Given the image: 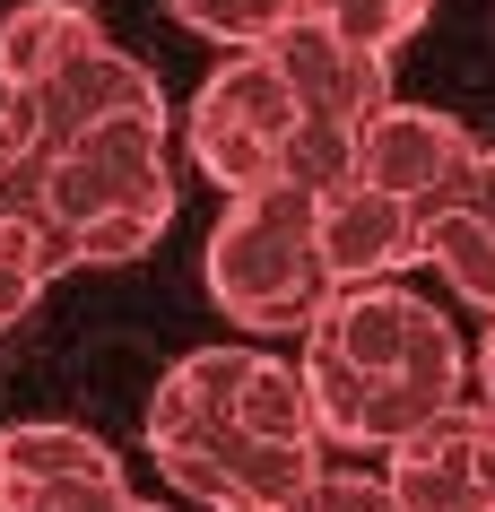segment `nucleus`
Returning <instances> with one entry per match:
<instances>
[{
    "label": "nucleus",
    "instance_id": "nucleus-1",
    "mask_svg": "<svg viewBox=\"0 0 495 512\" xmlns=\"http://www.w3.org/2000/svg\"><path fill=\"white\" fill-rule=\"evenodd\" d=\"M296 339H304L296 382L322 443L391 452L400 434H417L426 417L469 400V356L452 339V322L426 296H409L400 278L391 287H339Z\"/></svg>",
    "mask_w": 495,
    "mask_h": 512
},
{
    "label": "nucleus",
    "instance_id": "nucleus-2",
    "mask_svg": "<svg viewBox=\"0 0 495 512\" xmlns=\"http://www.w3.org/2000/svg\"><path fill=\"white\" fill-rule=\"evenodd\" d=\"M35 217L70 243V261H139L174 226L165 113H122L35 165Z\"/></svg>",
    "mask_w": 495,
    "mask_h": 512
},
{
    "label": "nucleus",
    "instance_id": "nucleus-3",
    "mask_svg": "<svg viewBox=\"0 0 495 512\" xmlns=\"http://www.w3.org/2000/svg\"><path fill=\"white\" fill-rule=\"evenodd\" d=\"M200 278L218 313H235L244 330H304L330 304L322 252H313V191H244L226 200V217L209 226V252H200Z\"/></svg>",
    "mask_w": 495,
    "mask_h": 512
},
{
    "label": "nucleus",
    "instance_id": "nucleus-4",
    "mask_svg": "<svg viewBox=\"0 0 495 512\" xmlns=\"http://www.w3.org/2000/svg\"><path fill=\"white\" fill-rule=\"evenodd\" d=\"M304 113L287 96V79L270 70V53L252 44V53H226L192 96V157L200 174L226 191V200H244V191H270L278 183V139L296 131Z\"/></svg>",
    "mask_w": 495,
    "mask_h": 512
},
{
    "label": "nucleus",
    "instance_id": "nucleus-5",
    "mask_svg": "<svg viewBox=\"0 0 495 512\" xmlns=\"http://www.w3.org/2000/svg\"><path fill=\"white\" fill-rule=\"evenodd\" d=\"M165 486H183L209 512H287L322 469V443H252L235 426H183V434H148Z\"/></svg>",
    "mask_w": 495,
    "mask_h": 512
},
{
    "label": "nucleus",
    "instance_id": "nucleus-6",
    "mask_svg": "<svg viewBox=\"0 0 495 512\" xmlns=\"http://www.w3.org/2000/svg\"><path fill=\"white\" fill-rule=\"evenodd\" d=\"M478 165V139H469V122H452V113L435 105H400L391 96L383 113H365L357 131H348V174H357L365 191H383V200H400V209H443L452 191H461V174Z\"/></svg>",
    "mask_w": 495,
    "mask_h": 512
},
{
    "label": "nucleus",
    "instance_id": "nucleus-7",
    "mask_svg": "<svg viewBox=\"0 0 495 512\" xmlns=\"http://www.w3.org/2000/svg\"><path fill=\"white\" fill-rule=\"evenodd\" d=\"M18 131H27V157L44 165V157H61L70 139H87L96 122H122V113H165V96H157V70L139 53H122L113 35H96L79 61H61L53 79L35 87V96H18Z\"/></svg>",
    "mask_w": 495,
    "mask_h": 512
},
{
    "label": "nucleus",
    "instance_id": "nucleus-8",
    "mask_svg": "<svg viewBox=\"0 0 495 512\" xmlns=\"http://www.w3.org/2000/svg\"><path fill=\"white\" fill-rule=\"evenodd\" d=\"M391 512H495V426L478 408H443L417 434H400L383 460Z\"/></svg>",
    "mask_w": 495,
    "mask_h": 512
},
{
    "label": "nucleus",
    "instance_id": "nucleus-9",
    "mask_svg": "<svg viewBox=\"0 0 495 512\" xmlns=\"http://www.w3.org/2000/svg\"><path fill=\"white\" fill-rule=\"evenodd\" d=\"M313 252H322L330 296L339 287H391L400 270H417V209H400L348 174L313 200Z\"/></svg>",
    "mask_w": 495,
    "mask_h": 512
},
{
    "label": "nucleus",
    "instance_id": "nucleus-10",
    "mask_svg": "<svg viewBox=\"0 0 495 512\" xmlns=\"http://www.w3.org/2000/svg\"><path fill=\"white\" fill-rule=\"evenodd\" d=\"M261 53H270V70L287 79V96H296L304 122L357 131L365 113L391 105V61L357 53V44H339V35H322V27H304V18H287Z\"/></svg>",
    "mask_w": 495,
    "mask_h": 512
},
{
    "label": "nucleus",
    "instance_id": "nucleus-11",
    "mask_svg": "<svg viewBox=\"0 0 495 512\" xmlns=\"http://www.w3.org/2000/svg\"><path fill=\"white\" fill-rule=\"evenodd\" d=\"M87 486H122V460L87 426L35 417V426L0 434V512H44L61 495H87Z\"/></svg>",
    "mask_w": 495,
    "mask_h": 512
},
{
    "label": "nucleus",
    "instance_id": "nucleus-12",
    "mask_svg": "<svg viewBox=\"0 0 495 512\" xmlns=\"http://www.w3.org/2000/svg\"><path fill=\"white\" fill-rule=\"evenodd\" d=\"M96 18H87L79 0H18L9 18H0V105H18L35 87L53 79L61 61H79L96 44Z\"/></svg>",
    "mask_w": 495,
    "mask_h": 512
},
{
    "label": "nucleus",
    "instance_id": "nucleus-13",
    "mask_svg": "<svg viewBox=\"0 0 495 512\" xmlns=\"http://www.w3.org/2000/svg\"><path fill=\"white\" fill-rule=\"evenodd\" d=\"M417 261H435V278L461 304L495 313V226L478 209H461V200L426 209V217H417Z\"/></svg>",
    "mask_w": 495,
    "mask_h": 512
},
{
    "label": "nucleus",
    "instance_id": "nucleus-14",
    "mask_svg": "<svg viewBox=\"0 0 495 512\" xmlns=\"http://www.w3.org/2000/svg\"><path fill=\"white\" fill-rule=\"evenodd\" d=\"M296 18L322 27V35H339V44H357V53H374V61H391L426 18H435V0H296Z\"/></svg>",
    "mask_w": 495,
    "mask_h": 512
},
{
    "label": "nucleus",
    "instance_id": "nucleus-15",
    "mask_svg": "<svg viewBox=\"0 0 495 512\" xmlns=\"http://www.w3.org/2000/svg\"><path fill=\"white\" fill-rule=\"evenodd\" d=\"M165 9H174L192 35L226 44V53H252V44H270V35L296 18V0H165Z\"/></svg>",
    "mask_w": 495,
    "mask_h": 512
},
{
    "label": "nucleus",
    "instance_id": "nucleus-16",
    "mask_svg": "<svg viewBox=\"0 0 495 512\" xmlns=\"http://www.w3.org/2000/svg\"><path fill=\"white\" fill-rule=\"evenodd\" d=\"M287 512H391V495H383V478L374 469H313V486H304Z\"/></svg>",
    "mask_w": 495,
    "mask_h": 512
},
{
    "label": "nucleus",
    "instance_id": "nucleus-17",
    "mask_svg": "<svg viewBox=\"0 0 495 512\" xmlns=\"http://www.w3.org/2000/svg\"><path fill=\"white\" fill-rule=\"evenodd\" d=\"M35 209V157H27V131H18V113L0 105V217Z\"/></svg>",
    "mask_w": 495,
    "mask_h": 512
},
{
    "label": "nucleus",
    "instance_id": "nucleus-18",
    "mask_svg": "<svg viewBox=\"0 0 495 512\" xmlns=\"http://www.w3.org/2000/svg\"><path fill=\"white\" fill-rule=\"evenodd\" d=\"M44 512H157V504H139L131 486H87V495H61V504H44Z\"/></svg>",
    "mask_w": 495,
    "mask_h": 512
},
{
    "label": "nucleus",
    "instance_id": "nucleus-19",
    "mask_svg": "<svg viewBox=\"0 0 495 512\" xmlns=\"http://www.w3.org/2000/svg\"><path fill=\"white\" fill-rule=\"evenodd\" d=\"M35 296H44V287H35L27 270H9V261H0V330H9V322H27Z\"/></svg>",
    "mask_w": 495,
    "mask_h": 512
},
{
    "label": "nucleus",
    "instance_id": "nucleus-20",
    "mask_svg": "<svg viewBox=\"0 0 495 512\" xmlns=\"http://www.w3.org/2000/svg\"><path fill=\"white\" fill-rule=\"evenodd\" d=\"M469 408L495 426V330H487V348H478V365H469Z\"/></svg>",
    "mask_w": 495,
    "mask_h": 512
}]
</instances>
